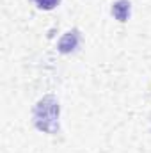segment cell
I'll return each instance as SVG.
<instances>
[{
    "label": "cell",
    "mask_w": 151,
    "mask_h": 153,
    "mask_svg": "<svg viewBox=\"0 0 151 153\" xmlns=\"http://www.w3.org/2000/svg\"><path fill=\"white\" fill-rule=\"evenodd\" d=\"M59 116V107L52 96L41 100L36 107V123L41 130L53 132L55 130V121Z\"/></svg>",
    "instance_id": "obj_1"
},
{
    "label": "cell",
    "mask_w": 151,
    "mask_h": 153,
    "mask_svg": "<svg viewBox=\"0 0 151 153\" xmlns=\"http://www.w3.org/2000/svg\"><path fill=\"white\" fill-rule=\"evenodd\" d=\"M112 13H114V16H115L119 22H124L126 16H128V13H130V4H128L126 0H119V2H115L114 7H112Z\"/></svg>",
    "instance_id": "obj_2"
},
{
    "label": "cell",
    "mask_w": 151,
    "mask_h": 153,
    "mask_svg": "<svg viewBox=\"0 0 151 153\" xmlns=\"http://www.w3.org/2000/svg\"><path fill=\"white\" fill-rule=\"evenodd\" d=\"M34 2L38 4L41 9H53L61 0H34Z\"/></svg>",
    "instance_id": "obj_3"
}]
</instances>
